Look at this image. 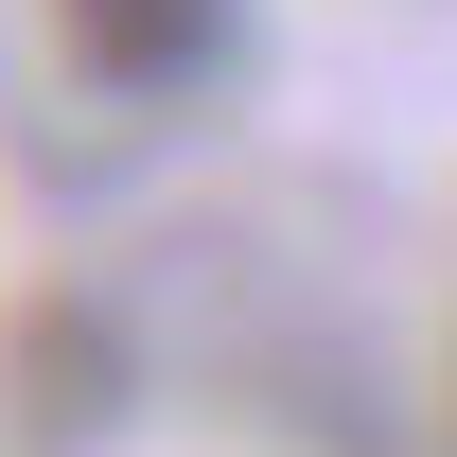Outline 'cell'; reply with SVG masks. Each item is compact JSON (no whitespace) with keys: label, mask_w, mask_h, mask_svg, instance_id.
<instances>
[{"label":"cell","mask_w":457,"mask_h":457,"mask_svg":"<svg viewBox=\"0 0 457 457\" xmlns=\"http://www.w3.org/2000/svg\"><path fill=\"white\" fill-rule=\"evenodd\" d=\"M54 54L123 106H159V88H212L246 54V0H54Z\"/></svg>","instance_id":"6da1fadb"}]
</instances>
